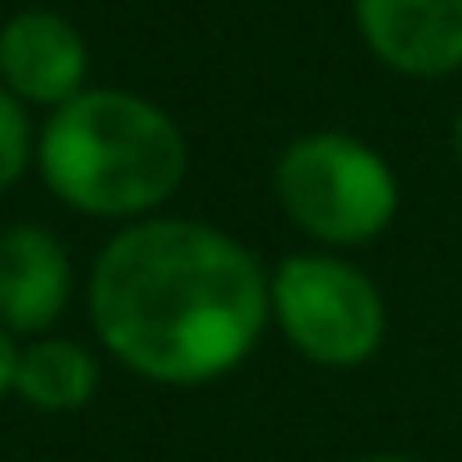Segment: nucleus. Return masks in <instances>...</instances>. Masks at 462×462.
<instances>
[{
  "instance_id": "1",
  "label": "nucleus",
  "mask_w": 462,
  "mask_h": 462,
  "mask_svg": "<svg viewBox=\"0 0 462 462\" xmlns=\"http://www.w3.org/2000/svg\"><path fill=\"white\" fill-rule=\"evenodd\" d=\"M85 313L105 358L154 388H209L254 358L269 328V269L209 219L125 224L95 249Z\"/></svg>"
},
{
  "instance_id": "2",
  "label": "nucleus",
  "mask_w": 462,
  "mask_h": 462,
  "mask_svg": "<svg viewBox=\"0 0 462 462\" xmlns=\"http://www.w3.org/2000/svg\"><path fill=\"white\" fill-rule=\"evenodd\" d=\"M35 174L80 219L140 224L180 194L189 174L184 125L125 85H90L45 115Z\"/></svg>"
},
{
  "instance_id": "3",
  "label": "nucleus",
  "mask_w": 462,
  "mask_h": 462,
  "mask_svg": "<svg viewBox=\"0 0 462 462\" xmlns=\"http://www.w3.org/2000/svg\"><path fill=\"white\" fill-rule=\"evenodd\" d=\"M273 199L313 249L348 254L393 229L402 184L368 140L348 130H309L273 160Z\"/></svg>"
},
{
  "instance_id": "4",
  "label": "nucleus",
  "mask_w": 462,
  "mask_h": 462,
  "mask_svg": "<svg viewBox=\"0 0 462 462\" xmlns=\"http://www.w3.org/2000/svg\"><path fill=\"white\" fill-rule=\"evenodd\" d=\"M269 328L313 368L348 373L378 358L388 338V299L368 269L333 249L283 254L269 269Z\"/></svg>"
},
{
  "instance_id": "5",
  "label": "nucleus",
  "mask_w": 462,
  "mask_h": 462,
  "mask_svg": "<svg viewBox=\"0 0 462 462\" xmlns=\"http://www.w3.org/2000/svg\"><path fill=\"white\" fill-rule=\"evenodd\" d=\"M0 85L25 105V110H60L75 95L90 90V45L70 15L51 5H25V11L0 21Z\"/></svg>"
},
{
  "instance_id": "6",
  "label": "nucleus",
  "mask_w": 462,
  "mask_h": 462,
  "mask_svg": "<svg viewBox=\"0 0 462 462\" xmlns=\"http://www.w3.org/2000/svg\"><path fill=\"white\" fill-rule=\"evenodd\" d=\"M368 55L402 80H448L462 70V0H353Z\"/></svg>"
},
{
  "instance_id": "7",
  "label": "nucleus",
  "mask_w": 462,
  "mask_h": 462,
  "mask_svg": "<svg viewBox=\"0 0 462 462\" xmlns=\"http://www.w3.org/2000/svg\"><path fill=\"white\" fill-rule=\"evenodd\" d=\"M75 299V259L45 224L0 229V323L21 343L60 328Z\"/></svg>"
},
{
  "instance_id": "8",
  "label": "nucleus",
  "mask_w": 462,
  "mask_h": 462,
  "mask_svg": "<svg viewBox=\"0 0 462 462\" xmlns=\"http://www.w3.org/2000/svg\"><path fill=\"white\" fill-rule=\"evenodd\" d=\"M100 393V353L70 333H45L21 343L15 363V398L45 418H65L95 402Z\"/></svg>"
},
{
  "instance_id": "9",
  "label": "nucleus",
  "mask_w": 462,
  "mask_h": 462,
  "mask_svg": "<svg viewBox=\"0 0 462 462\" xmlns=\"http://www.w3.org/2000/svg\"><path fill=\"white\" fill-rule=\"evenodd\" d=\"M35 150H41V125L0 85V194H11L35 170Z\"/></svg>"
},
{
  "instance_id": "10",
  "label": "nucleus",
  "mask_w": 462,
  "mask_h": 462,
  "mask_svg": "<svg viewBox=\"0 0 462 462\" xmlns=\"http://www.w3.org/2000/svg\"><path fill=\"white\" fill-rule=\"evenodd\" d=\"M15 363H21V338L0 323V402L15 398Z\"/></svg>"
},
{
  "instance_id": "11",
  "label": "nucleus",
  "mask_w": 462,
  "mask_h": 462,
  "mask_svg": "<svg viewBox=\"0 0 462 462\" xmlns=\"http://www.w3.org/2000/svg\"><path fill=\"white\" fill-rule=\"evenodd\" d=\"M358 462H422V457H412V452H368Z\"/></svg>"
},
{
  "instance_id": "12",
  "label": "nucleus",
  "mask_w": 462,
  "mask_h": 462,
  "mask_svg": "<svg viewBox=\"0 0 462 462\" xmlns=\"http://www.w3.org/2000/svg\"><path fill=\"white\" fill-rule=\"evenodd\" d=\"M452 154H457V164H462V110H457V120H452Z\"/></svg>"
}]
</instances>
